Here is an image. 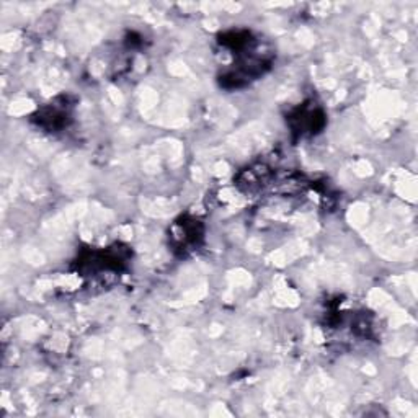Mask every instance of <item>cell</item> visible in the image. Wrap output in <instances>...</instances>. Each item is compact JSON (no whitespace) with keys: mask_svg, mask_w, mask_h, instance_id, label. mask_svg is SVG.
I'll use <instances>...</instances> for the list:
<instances>
[{"mask_svg":"<svg viewBox=\"0 0 418 418\" xmlns=\"http://www.w3.org/2000/svg\"><path fill=\"white\" fill-rule=\"evenodd\" d=\"M293 129L298 131L299 134H305V132H315L320 126L324 125V115L319 110H315L314 106H300L296 110L294 116L291 118Z\"/></svg>","mask_w":418,"mask_h":418,"instance_id":"1","label":"cell"},{"mask_svg":"<svg viewBox=\"0 0 418 418\" xmlns=\"http://www.w3.org/2000/svg\"><path fill=\"white\" fill-rule=\"evenodd\" d=\"M177 227L180 229L178 236H173L177 241L178 247H190V246H196L198 239L201 237V231H200V224L198 221H183L178 222Z\"/></svg>","mask_w":418,"mask_h":418,"instance_id":"2","label":"cell"}]
</instances>
